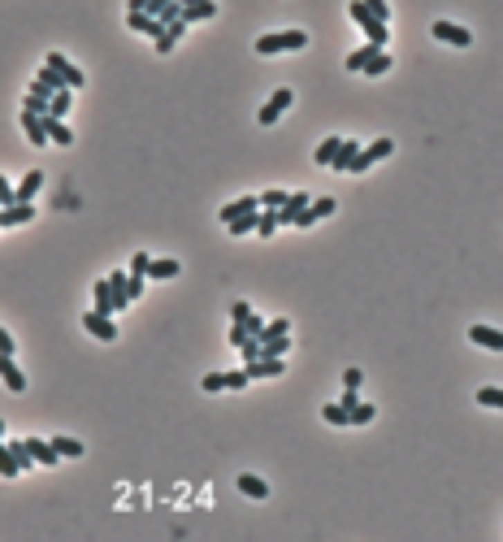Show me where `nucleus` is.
<instances>
[{
  "instance_id": "1",
  "label": "nucleus",
  "mask_w": 503,
  "mask_h": 542,
  "mask_svg": "<svg viewBox=\"0 0 503 542\" xmlns=\"http://www.w3.org/2000/svg\"><path fill=\"white\" fill-rule=\"evenodd\" d=\"M347 18H351L356 26H360L365 35H369V44H382V48L391 44V22H378V18L369 13L365 0H351V5H347Z\"/></svg>"
},
{
  "instance_id": "2",
  "label": "nucleus",
  "mask_w": 503,
  "mask_h": 542,
  "mask_svg": "<svg viewBox=\"0 0 503 542\" xmlns=\"http://www.w3.org/2000/svg\"><path fill=\"white\" fill-rule=\"evenodd\" d=\"M308 48V30H273V35H261L256 39V53L261 57H273V53H300Z\"/></svg>"
},
{
  "instance_id": "3",
  "label": "nucleus",
  "mask_w": 503,
  "mask_h": 542,
  "mask_svg": "<svg viewBox=\"0 0 503 542\" xmlns=\"http://www.w3.org/2000/svg\"><path fill=\"white\" fill-rule=\"evenodd\" d=\"M391 152H395V143H391V139H373L369 147H360V152H356V161H351V170H347V174H365L369 165H378V161H386Z\"/></svg>"
},
{
  "instance_id": "4",
  "label": "nucleus",
  "mask_w": 503,
  "mask_h": 542,
  "mask_svg": "<svg viewBox=\"0 0 503 542\" xmlns=\"http://www.w3.org/2000/svg\"><path fill=\"white\" fill-rule=\"evenodd\" d=\"M291 100H295V91H291V87H278V91H273L269 100L261 105V113H256V122H261V126H273V122H278L282 113L291 109Z\"/></svg>"
},
{
  "instance_id": "5",
  "label": "nucleus",
  "mask_w": 503,
  "mask_h": 542,
  "mask_svg": "<svg viewBox=\"0 0 503 542\" xmlns=\"http://www.w3.org/2000/svg\"><path fill=\"white\" fill-rule=\"evenodd\" d=\"M44 61H48V65H53V70H57L61 78H66V87H74V91H78V87H83V83H87V74H83V70H78V65H74V61H70L66 53H48Z\"/></svg>"
},
{
  "instance_id": "6",
  "label": "nucleus",
  "mask_w": 503,
  "mask_h": 542,
  "mask_svg": "<svg viewBox=\"0 0 503 542\" xmlns=\"http://www.w3.org/2000/svg\"><path fill=\"white\" fill-rule=\"evenodd\" d=\"M243 373H248V382H256V377H282L286 373V360L282 356H261V360H248Z\"/></svg>"
},
{
  "instance_id": "7",
  "label": "nucleus",
  "mask_w": 503,
  "mask_h": 542,
  "mask_svg": "<svg viewBox=\"0 0 503 542\" xmlns=\"http://www.w3.org/2000/svg\"><path fill=\"white\" fill-rule=\"evenodd\" d=\"M30 91H35V96H57V91H66V78H61L57 70H53V65H39V74H35V83H30ZM74 91V87H70Z\"/></svg>"
},
{
  "instance_id": "8",
  "label": "nucleus",
  "mask_w": 503,
  "mask_h": 542,
  "mask_svg": "<svg viewBox=\"0 0 503 542\" xmlns=\"http://www.w3.org/2000/svg\"><path fill=\"white\" fill-rule=\"evenodd\" d=\"M334 208H338V200H334V195H317V200H308V208H304L300 217H295V226L304 230V226H313V222H321V217H330Z\"/></svg>"
},
{
  "instance_id": "9",
  "label": "nucleus",
  "mask_w": 503,
  "mask_h": 542,
  "mask_svg": "<svg viewBox=\"0 0 503 542\" xmlns=\"http://www.w3.org/2000/svg\"><path fill=\"white\" fill-rule=\"evenodd\" d=\"M83 325H87V330L100 338V343H113V338H118V325H113V317L95 313V308H91V313H83Z\"/></svg>"
},
{
  "instance_id": "10",
  "label": "nucleus",
  "mask_w": 503,
  "mask_h": 542,
  "mask_svg": "<svg viewBox=\"0 0 503 542\" xmlns=\"http://www.w3.org/2000/svg\"><path fill=\"white\" fill-rule=\"evenodd\" d=\"M308 200H313L308 191H291V195H286V204L278 208V226H295V217L308 208Z\"/></svg>"
},
{
  "instance_id": "11",
  "label": "nucleus",
  "mask_w": 503,
  "mask_h": 542,
  "mask_svg": "<svg viewBox=\"0 0 503 542\" xmlns=\"http://www.w3.org/2000/svg\"><path fill=\"white\" fill-rule=\"evenodd\" d=\"M434 39H443L451 48H468L473 44V35H468L464 26H456V22H434Z\"/></svg>"
},
{
  "instance_id": "12",
  "label": "nucleus",
  "mask_w": 503,
  "mask_h": 542,
  "mask_svg": "<svg viewBox=\"0 0 503 542\" xmlns=\"http://www.w3.org/2000/svg\"><path fill=\"white\" fill-rule=\"evenodd\" d=\"M126 26L139 30V35H148V39H161V35H165V22H156L152 13H126Z\"/></svg>"
},
{
  "instance_id": "13",
  "label": "nucleus",
  "mask_w": 503,
  "mask_h": 542,
  "mask_svg": "<svg viewBox=\"0 0 503 542\" xmlns=\"http://www.w3.org/2000/svg\"><path fill=\"white\" fill-rule=\"evenodd\" d=\"M468 338L486 352H503V330H495V325H468Z\"/></svg>"
},
{
  "instance_id": "14",
  "label": "nucleus",
  "mask_w": 503,
  "mask_h": 542,
  "mask_svg": "<svg viewBox=\"0 0 503 542\" xmlns=\"http://www.w3.org/2000/svg\"><path fill=\"white\" fill-rule=\"evenodd\" d=\"M0 382H5L13 395H22V390H26V373L13 365V356H0Z\"/></svg>"
},
{
  "instance_id": "15",
  "label": "nucleus",
  "mask_w": 503,
  "mask_h": 542,
  "mask_svg": "<svg viewBox=\"0 0 503 542\" xmlns=\"http://www.w3.org/2000/svg\"><path fill=\"white\" fill-rule=\"evenodd\" d=\"M26 447H30V455H35V464H61V451L53 447V438H26Z\"/></svg>"
},
{
  "instance_id": "16",
  "label": "nucleus",
  "mask_w": 503,
  "mask_h": 542,
  "mask_svg": "<svg viewBox=\"0 0 503 542\" xmlns=\"http://www.w3.org/2000/svg\"><path fill=\"white\" fill-rule=\"evenodd\" d=\"M26 222H35V204H5L0 208V226H26Z\"/></svg>"
},
{
  "instance_id": "17",
  "label": "nucleus",
  "mask_w": 503,
  "mask_h": 542,
  "mask_svg": "<svg viewBox=\"0 0 503 542\" xmlns=\"http://www.w3.org/2000/svg\"><path fill=\"white\" fill-rule=\"evenodd\" d=\"M22 130H26V139L35 143V147L53 143V139H48V126H44V118H39V113H26V109H22Z\"/></svg>"
},
{
  "instance_id": "18",
  "label": "nucleus",
  "mask_w": 503,
  "mask_h": 542,
  "mask_svg": "<svg viewBox=\"0 0 503 542\" xmlns=\"http://www.w3.org/2000/svg\"><path fill=\"white\" fill-rule=\"evenodd\" d=\"M183 5V0H178ZM208 18H217V0H200V5H183V22H208Z\"/></svg>"
},
{
  "instance_id": "19",
  "label": "nucleus",
  "mask_w": 503,
  "mask_h": 542,
  "mask_svg": "<svg viewBox=\"0 0 503 542\" xmlns=\"http://www.w3.org/2000/svg\"><path fill=\"white\" fill-rule=\"evenodd\" d=\"M256 208H261V200H256V195H239V200H230V204L217 213V217H221V222H235V217H243V213H256Z\"/></svg>"
},
{
  "instance_id": "20",
  "label": "nucleus",
  "mask_w": 503,
  "mask_h": 542,
  "mask_svg": "<svg viewBox=\"0 0 503 542\" xmlns=\"http://www.w3.org/2000/svg\"><path fill=\"white\" fill-rule=\"evenodd\" d=\"M39 187H44V174H39V170H30V174L22 178V183L13 187V195H18V204H30V200L39 195Z\"/></svg>"
},
{
  "instance_id": "21",
  "label": "nucleus",
  "mask_w": 503,
  "mask_h": 542,
  "mask_svg": "<svg viewBox=\"0 0 503 542\" xmlns=\"http://www.w3.org/2000/svg\"><path fill=\"white\" fill-rule=\"evenodd\" d=\"M44 126H48V139H53V143H61V147L74 143V130L61 122V118H53V113H44Z\"/></svg>"
},
{
  "instance_id": "22",
  "label": "nucleus",
  "mask_w": 503,
  "mask_h": 542,
  "mask_svg": "<svg viewBox=\"0 0 503 542\" xmlns=\"http://www.w3.org/2000/svg\"><path fill=\"white\" fill-rule=\"evenodd\" d=\"M378 53H382V44H365V48H356V53L343 61V65H347V74H360V70H365V65H369L373 57H378Z\"/></svg>"
},
{
  "instance_id": "23",
  "label": "nucleus",
  "mask_w": 503,
  "mask_h": 542,
  "mask_svg": "<svg viewBox=\"0 0 503 542\" xmlns=\"http://www.w3.org/2000/svg\"><path fill=\"white\" fill-rule=\"evenodd\" d=\"M356 152H360V143H356V139H343V143H338V152H334V161H330V170L347 174L351 161H356Z\"/></svg>"
},
{
  "instance_id": "24",
  "label": "nucleus",
  "mask_w": 503,
  "mask_h": 542,
  "mask_svg": "<svg viewBox=\"0 0 503 542\" xmlns=\"http://www.w3.org/2000/svg\"><path fill=\"white\" fill-rule=\"evenodd\" d=\"M91 291H95V313H104V317H113V313H118V304H113V287H109V278H100V282H95Z\"/></svg>"
},
{
  "instance_id": "25",
  "label": "nucleus",
  "mask_w": 503,
  "mask_h": 542,
  "mask_svg": "<svg viewBox=\"0 0 503 542\" xmlns=\"http://www.w3.org/2000/svg\"><path fill=\"white\" fill-rule=\"evenodd\" d=\"M239 490L252 499H269V482H261L256 473H239Z\"/></svg>"
},
{
  "instance_id": "26",
  "label": "nucleus",
  "mask_w": 503,
  "mask_h": 542,
  "mask_svg": "<svg viewBox=\"0 0 503 542\" xmlns=\"http://www.w3.org/2000/svg\"><path fill=\"white\" fill-rule=\"evenodd\" d=\"M178 269H183V265H178L174 256H161V260H152V265H148V278H156V282H165V278H174Z\"/></svg>"
},
{
  "instance_id": "27",
  "label": "nucleus",
  "mask_w": 503,
  "mask_h": 542,
  "mask_svg": "<svg viewBox=\"0 0 503 542\" xmlns=\"http://www.w3.org/2000/svg\"><path fill=\"white\" fill-rule=\"evenodd\" d=\"M256 235H261V239L278 235V208H261V217H256Z\"/></svg>"
},
{
  "instance_id": "28",
  "label": "nucleus",
  "mask_w": 503,
  "mask_h": 542,
  "mask_svg": "<svg viewBox=\"0 0 503 542\" xmlns=\"http://www.w3.org/2000/svg\"><path fill=\"white\" fill-rule=\"evenodd\" d=\"M256 217H261V208H256V213H243V217H235V222H226V230H230L235 239H239V235H252V230H256Z\"/></svg>"
},
{
  "instance_id": "29",
  "label": "nucleus",
  "mask_w": 503,
  "mask_h": 542,
  "mask_svg": "<svg viewBox=\"0 0 503 542\" xmlns=\"http://www.w3.org/2000/svg\"><path fill=\"white\" fill-rule=\"evenodd\" d=\"M18 473H22V464H18V460H13L9 442L0 438V478H18Z\"/></svg>"
},
{
  "instance_id": "30",
  "label": "nucleus",
  "mask_w": 503,
  "mask_h": 542,
  "mask_svg": "<svg viewBox=\"0 0 503 542\" xmlns=\"http://www.w3.org/2000/svg\"><path fill=\"white\" fill-rule=\"evenodd\" d=\"M53 447L61 451V460H66V455H70V460H78V455L87 451V447H83V442H78V438H66V434H57V438H53Z\"/></svg>"
},
{
  "instance_id": "31",
  "label": "nucleus",
  "mask_w": 503,
  "mask_h": 542,
  "mask_svg": "<svg viewBox=\"0 0 503 542\" xmlns=\"http://www.w3.org/2000/svg\"><path fill=\"white\" fill-rule=\"evenodd\" d=\"M338 143H343V135H330V139H326V143H321L317 152H313V161H317V165H330V161H334V152H338Z\"/></svg>"
},
{
  "instance_id": "32",
  "label": "nucleus",
  "mask_w": 503,
  "mask_h": 542,
  "mask_svg": "<svg viewBox=\"0 0 503 542\" xmlns=\"http://www.w3.org/2000/svg\"><path fill=\"white\" fill-rule=\"evenodd\" d=\"M386 70H391V53H386V48H382V53H378V57H373V61L365 65V70H360V74H369V78H382Z\"/></svg>"
},
{
  "instance_id": "33",
  "label": "nucleus",
  "mask_w": 503,
  "mask_h": 542,
  "mask_svg": "<svg viewBox=\"0 0 503 542\" xmlns=\"http://www.w3.org/2000/svg\"><path fill=\"white\" fill-rule=\"evenodd\" d=\"M70 105H74V91L66 87V91H57V96H53V105H48V113H53V118H66V113H70Z\"/></svg>"
},
{
  "instance_id": "34",
  "label": "nucleus",
  "mask_w": 503,
  "mask_h": 542,
  "mask_svg": "<svg viewBox=\"0 0 503 542\" xmlns=\"http://www.w3.org/2000/svg\"><path fill=\"white\" fill-rule=\"evenodd\" d=\"M9 451H13V460H18L22 469H30L35 464V455H30V447H26V438H9Z\"/></svg>"
},
{
  "instance_id": "35",
  "label": "nucleus",
  "mask_w": 503,
  "mask_h": 542,
  "mask_svg": "<svg viewBox=\"0 0 503 542\" xmlns=\"http://www.w3.org/2000/svg\"><path fill=\"white\" fill-rule=\"evenodd\" d=\"M282 334H291V321H286V317H273V321H265L261 343H265V338H282Z\"/></svg>"
},
{
  "instance_id": "36",
  "label": "nucleus",
  "mask_w": 503,
  "mask_h": 542,
  "mask_svg": "<svg viewBox=\"0 0 503 542\" xmlns=\"http://www.w3.org/2000/svg\"><path fill=\"white\" fill-rule=\"evenodd\" d=\"M291 352V334H282V338H265L261 343V356H286Z\"/></svg>"
},
{
  "instance_id": "37",
  "label": "nucleus",
  "mask_w": 503,
  "mask_h": 542,
  "mask_svg": "<svg viewBox=\"0 0 503 542\" xmlns=\"http://www.w3.org/2000/svg\"><path fill=\"white\" fill-rule=\"evenodd\" d=\"M477 404L482 408H503V386H482L477 390Z\"/></svg>"
},
{
  "instance_id": "38",
  "label": "nucleus",
  "mask_w": 503,
  "mask_h": 542,
  "mask_svg": "<svg viewBox=\"0 0 503 542\" xmlns=\"http://www.w3.org/2000/svg\"><path fill=\"white\" fill-rule=\"evenodd\" d=\"M48 105H53V96H35V91H26V100H22V109L26 113H39V118L48 113Z\"/></svg>"
},
{
  "instance_id": "39",
  "label": "nucleus",
  "mask_w": 503,
  "mask_h": 542,
  "mask_svg": "<svg viewBox=\"0 0 503 542\" xmlns=\"http://www.w3.org/2000/svg\"><path fill=\"white\" fill-rule=\"evenodd\" d=\"M286 195H291V191L273 187V191H261V195H256V200H261V208H282V204H286Z\"/></svg>"
},
{
  "instance_id": "40",
  "label": "nucleus",
  "mask_w": 503,
  "mask_h": 542,
  "mask_svg": "<svg viewBox=\"0 0 503 542\" xmlns=\"http://www.w3.org/2000/svg\"><path fill=\"white\" fill-rule=\"evenodd\" d=\"M321 417H326L330 425H351V417H347L343 404H326V408H321Z\"/></svg>"
},
{
  "instance_id": "41",
  "label": "nucleus",
  "mask_w": 503,
  "mask_h": 542,
  "mask_svg": "<svg viewBox=\"0 0 503 542\" xmlns=\"http://www.w3.org/2000/svg\"><path fill=\"white\" fill-rule=\"evenodd\" d=\"M373 417H378V408H373V404H356L351 408V425H369Z\"/></svg>"
},
{
  "instance_id": "42",
  "label": "nucleus",
  "mask_w": 503,
  "mask_h": 542,
  "mask_svg": "<svg viewBox=\"0 0 503 542\" xmlns=\"http://www.w3.org/2000/svg\"><path fill=\"white\" fill-rule=\"evenodd\" d=\"M148 265H152L148 252H135V256H131V269H126V273H131V278H148Z\"/></svg>"
},
{
  "instance_id": "43",
  "label": "nucleus",
  "mask_w": 503,
  "mask_h": 542,
  "mask_svg": "<svg viewBox=\"0 0 503 542\" xmlns=\"http://www.w3.org/2000/svg\"><path fill=\"white\" fill-rule=\"evenodd\" d=\"M208 395H217V390H226V373H204V382H200Z\"/></svg>"
},
{
  "instance_id": "44",
  "label": "nucleus",
  "mask_w": 503,
  "mask_h": 542,
  "mask_svg": "<svg viewBox=\"0 0 503 542\" xmlns=\"http://www.w3.org/2000/svg\"><path fill=\"white\" fill-rule=\"evenodd\" d=\"M365 5H369V13L378 22H391V5H386V0H365Z\"/></svg>"
},
{
  "instance_id": "45",
  "label": "nucleus",
  "mask_w": 503,
  "mask_h": 542,
  "mask_svg": "<svg viewBox=\"0 0 503 542\" xmlns=\"http://www.w3.org/2000/svg\"><path fill=\"white\" fill-rule=\"evenodd\" d=\"M239 352H243V365H248V360H261V338H248Z\"/></svg>"
},
{
  "instance_id": "46",
  "label": "nucleus",
  "mask_w": 503,
  "mask_h": 542,
  "mask_svg": "<svg viewBox=\"0 0 503 542\" xmlns=\"http://www.w3.org/2000/svg\"><path fill=\"white\" fill-rule=\"evenodd\" d=\"M243 386H248V373H243V369L226 373V390H243Z\"/></svg>"
},
{
  "instance_id": "47",
  "label": "nucleus",
  "mask_w": 503,
  "mask_h": 542,
  "mask_svg": "<svg viewBox=\"0 0 503 542\" xmlns=\"http://www.w3.org/2000/svg\"><path fill=\"white\" fill-rule=\"evenodd\" d=\"M248 313H252V304H248V300H239V304L230 308V321H239V325H243V321H248Z\"/></svg>"
},
{
  "instance_id": "48",
  "label": "nucleus",
  "mask_w": 503,
  "mask_h": 542,
  "mask_svg": "<svg viewBox=\"0 0 503 542\" xmlns=\"http://www.w3.org/2000/svg\"><path fill=\"white\" fill-rule=\"evenodd\" d=\"M360 382H365L360 369H347V373H343V386H347V390H360Z\"/></svg>"
},
{
  "instance_id": "49",
  "label": "nucleus",
  "mask_w": 503,
  "mask_h": 542,
  "mask_svg": "<svg viewBox=\"0 0 503 542\" xmlns=\"http://www.w3.org/2000/svg\"><path fill=\"white\" fill-rule=\"evenodd\" d=\"M18 352V343H13V334L9 330H0V356H13Z\"/></svg>"
},
{
  "instance_id": "50",
  "label": "nucleus",
  "mask_w": 503,
  "mask_h": 542,
  "mask_svg": "<svg viewBox=\"0 0 503 542\" xmlns=\"http://www.w3.org/2000/svg\"><path fill=\"white\" fill-rule=\"evenodd\" d=\"M243 325H248V334H252V338H261V330H265V321L256 317V313H248V321H243Z\"/></svg>"
},
{
  "instance_id": "51",
  "label": "nucleus",
  "mask_w": 503,
  "mask_h": 542,
  "mask_svg": "<svg viewBox=\"0 0 503 542\" xmlns=\"http://www.w3.org/2000/svg\"><path fill=\"white\" fill-rule=\"evenodd\" d=\"M5 204H18V195H13V187L0 178V208H5Z\"/></svg>"
},
{
  "instance_id": "52",
  "label": "nucleus",
  "mask_w": 503,
  "mask_h": 542,
  "mask_svg": "<svg viewBox=\"0 0 503 542\" xmlns=\"http://www.w3.org/2000/svg\"><path fill=\"white\" fill-rule=\"evenodd\" d=\"M338 404H343V408H347V417H351V408H356V404H360V399H356V390H347V395H343V399H338Z\"/></svg>"
},
{
  "instance_id": "53",
  "label": "nucleus",
  "mask_w": 503,
  "mask_h": 542,
  "mask_svg": "<svg viewBox=\"0 0 503 542\" xmlns=\"http://www.w3.org/2000/svg\"><path fill=\"white\" fill-rule=\"evenodd\" d=\"M139 9H148V0H126V13H139Z\"/></svg>"
},
{
  "instance_id": "54",
  "label": "nucleus",
  "mask_w": 503,
  "mask_h": 542,
  "mask_svg": "<svg viewBox=\"0 0 503 542\" xmlns=\"http://www.w3.org/2000/svg\"><path fill=\"white\" fill-rule=\"evenodd\" d=\"M183 5H200V0H183Z\"/></svg>"
},
{
  "instance_id": "55",
  "label": "nucleus",
  "mask_w": 503,
  "mask_h": 542,
  "mask_svg": "<svg viewBox=\"0 0 503 542\" xmlns=\"http://www.w3.org/2000/svg\"><path fill=\"white\" fill-rule=\"evenodd\" d=\"M0 438H5V421H0Z\"/></svg>"
}]
</instances>
